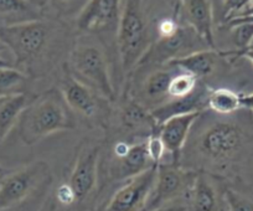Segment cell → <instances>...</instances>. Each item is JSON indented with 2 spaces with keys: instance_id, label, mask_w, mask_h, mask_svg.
<instances>
[{
  "instance_id": "6da1fadb",
  "label": "cell",
  "mask_w": 253,
  "mask_h": 211,
  "mask_svg": "<svg viewBox=\"0 0 253 211\" xmlns=\"http://www.w3.org/2000/svg\"><path fill=\"white\" fill-rule=\"evenodd\" d=\"M76 126V115L60 89L52 87L30 99L16 127L21 142L34 145L53 133L75 129Z\"/></svg>"
},
{
  "instance_id": "7a4b0ae2",
  "label": "cell",
  "mask_w": 253,
  "mask_h": 211,
  "mask_svg": "<svg viewBox=\"0 0 253 211\" xmlns=\"http://www.w3.org/2000/svg\"><path fill=\"white\" fill-rule=\"evenodd\" d=\"M117 45L124 77H129L149 50V33L140 0H124L117 28Z\"/></svg>"
},
{
  "instance_id": "3957f363",
  "label": "cell",
  "mask_w": 253,
  "mask_h": 211,
  "mask_svg": "<svg viewBox=\"0 0 253 211\" xmlns=\"http://www.w3.org/2000/svg\"><path fill=\"white\" fill-rule=\"evenodd\" d=\"M70 74L109 102L117 94L109 75L108 64L102 48L93 43H79L74 47L67 64Z\"/></svg>"
},
{
  "instance_id": "277c9868",
  "label": "cell",
  "mask_w": 253,
  "mask_h": 211,
  "mask_svg": "<svg viewBox=\"0 0 253 211\" xmlns=\"http://www.w3.org/2000/svg\"><path fill=\"white\" fill-rule=\"evenodd\" d=\"M51 29L45 21L26 20L0 25V42L15 57L16 66H30L47 46Z\"/></svg>"
},
{
  "instance_id": "5b68a950",
  "label": "cell",
  "mask_w": 253,
  "mask_h": 211,
  "mask_svg": "<svg viewBox=\"0 0 253 211\" xmlns=\"http://www.w3.org/2000/svg\"><path fill=\"white\" fill-rule=\"evenodd\" d=\"M50 178L48 164L42 161L5 174L0 180V211H6L23 203Z\"/></svg>"
},
{
  "instance_id": "8992f818",
  "label": "cell",
  "mask_w": 253,
  "mask_h": 211,
  "mask_svg": "<svg viewBox=\"0 0 253 211\" xmlns=\"http://www.w3.org/2000/svg\"><path fill=\"white\" fill-rule=\"evenodd\" d=\"M58 89L76 116L97 126H102L108 120L111 102L75 79L67 69Z\"/></svg>"
},
{
  "instance_id": "52a82bcc",
  "label": "cell",
  "mask_w": 253,
  "mask_h": 211,
  "mask_svg": "<svg viewBox=\"0 0 253 211\" xmlns=\"http://www.w3.org/2000/svg\"><path fill=\"white\" fill-rule=\"evenodd\" d=\"M198 171L186 170L179 164H158L154 188L143 211H153L172 203L177 198H186Z\"/></svg>"
},
{
  "instance_id": "ba28073f",
  "label": "cell",
  "mask_w": 253,
  "mask_h": 211,
  "mask_svg": "<svg viewBox=\"0 0 253 211\" xmlns=\"http://www.w3.org/2000/svg\"><path fill=\"white\" fill-rule=\"evenodd\" d=\"M242 129L228 122H216L208 126L198 139L199 153L213 163H223L235 157L242 147Z\"/></svg>"
},
{
  "instance_id": "9c48e42d",
  "label": "cell",
  "mask_w": 253,
  "mask_h": 211,
  "mask_svg": "<svg viewBox=\"0 0 253 211\" xmlns=\"http://www.w3.org/2000/svg\"><path fill=\"white\" fill-rule=\"evenodd\" d=\"M102 143L84 139L79 145L76 162L69 176V184L76 198V203L86 200L97 185L98 159Z\"/></svg>"
},
{
  "instance_id": "30bf717a",
  "label": "cell",
  "mask_w": 253,
  "mask_h": 211,
  "mask_svg": "<svg viewBox=\"0 0 253 211\" xmlns=\"http://www.w3.org/2000/svg\"><path fill=\"white\" fill-rule=\"evenodd\" d=\"M157 167L128 179L114 193L104 211H143L148 198L154 188Z\"/></svg>"
},
{
  "instance_id": "8fae6325",
  "label": "cell",
  "mask_w": 253,
  "mask_h": 211,
  "mask_svg": "<svg viewBox=\"0 0 253 211\" xmlns=\"http://www.w3.org/2000/svg\"><path fill=\"white\" fill-rule=\"evenodd\" d=\"M122 0H88L76 19L80 31L89 34L106 33L118 28Z\"/></svg>"
},
{
  "instance_id": "7c38bea8",
  "label": "cell",
  "mask_w": 253,
  "mask_h": 211,
  "mask_svg": "<svg viewBox=\"0 0 253 211\" xmlns=\"http://www.w3.org/2000/svg\"><path fill=\"white\" fill-rule=\"evenodd\" d=\"M154 167L147 149V138L140 142L119 140L114 145V163L112 176L117 180H128Z\"/></svg>"
},
{
  "instance_id": "4fadbf2b",
  "label": "cell",
  "mask_w": 253,
  "mask_h": 211,
  "mask_svg": "<svg viewBox=\"0 0 253 211\" xmlns=\"http://www.w3.org/2000/svg\"><path fill=\"white\" fill-rule=\"evenodd\" d=\"M201 112H193L181 116H175V117L165 121L158 128V135L162 139L165 150L171 155L172 164L180 163L182 148L186 143L191 127L198 121Z\"/></svg>"
},
{
  "instance_id": "5bb4252c",
  "label": "cell",
  "mask_w": 253,
  "mask_h": 211,
  "mask_svg": "<svg viewBox=\"0 0 253 211\" xmlns=\"http://www.w3.org/2000/svg\"><path fill=\"white\" fill-rule=\"evenodd\" d=\"M210 89L205 86H198L194 93L182 98H175L160 104L150 111L155 125L159 128L160 125L175 116L186 115L193 112H203L208 106V96Z\"/></svg>"
},
{
  "instance_id": "9a60e30c",
  "label": "cell",
  "mask_w": 253,
  "mask_h": 211,
  "mask_svg": "<svg viewBox=\"0 0 253 211\" xmlns=\"http://www.w3.org/2000/svg\"><path fill=\"white\" fill-rule=\"evenodd\" d=\"M184 14L189 28L206 46L216 50L210 0H184Z\"/></svg>"
},
{
  "instance_id": "2e32d148",
  "label": "cell",
  "mask_w": 253,
  "mask_h": 211,
  "mask_svg": "<svg viewBox=\"0 0 253 211\" xmlns=\"http://www.w3.org/2000/svg\"><path fill=\"white\" fill-rule=\"evenodd\" d=\"M191 34H194L191 29H185L180 26L179 30L172 36L159 39L158 42L150 46L149 50L147 51V54L140 60L138 66L149 64V62H153V64H168L171 60L182 56V51L186 50L187 47H191V41H193Z\"/></svg>"
},
{
  "instance_id": "e0dca14e",
  "label": "cell",
  "mask_w": 253,
  "mask_h": 211,
  "mask_svg": "<svg viewBox=\"0 0 253 211\" xmlns=\"http://www.w3.org/2000/svg\"><path fill=\"white\" fill-rule=\"evenodd\" d=\"M220 57L218 50H198L168 62L169 67H177L182 72L193 75L196 79H204L213 74Z\"/></svg>"
},
{
  "instance_id": "ac0fdd59",
  "label": "cell",
  "mask_w": 253,
  "mask_h": 211,
  "mask_svg": "<svg viewBox=\"0 0 253 211\" xmlns=\"http://www.w3.org/2000/svg\"><path fill=\"white\" fill-rule=\"evenodd\" d=\"M119 120L124 129L137 135L145 134L149 137L158 132V126L155 125L150 111L132 98L126 99L122 104Z\"/></svg>"
},
{
  "instance_id": "d6986e66",
  "label": "cell",
  "mask_w": 253,
  "mask_h": 211,
  "mask_svg": "<svg viewBox=\"0 0 253 211\" xmlns=\"http://www.w3.org/2000/svg\"><path fill=\"white\" fill-rule=\"evenodd\" d=\"M185 200L187 211H220L215 188L203 171H198Z\"/></svg>"
},
{
  "instance_id": "ffe728a7",
  "label": "cell",
  "mask_w": 253,
  "mask_h": 211,
  "mask_svg": "<svg viewBox=\"0 0 253 211\" xmlns=\"http://www.w3.org/2000/svg\"><path fill=\"white\" fill-rule=\"evenodd\" d=\"M30 102L26 93L0 98V145L3 144Z\"/></svg>"
},
{
  "instance_id": "44dd1931",
  "label": "cell",
  "mask_w": 253,
  "mask_h": 211,
  "mask_svg": "<svg viewBox=\"0 0 253 211\" xmlns=\"http://www.w3.org/2000/svg\"><path fill=\"white\" fill-rule=\"evenodd\" d=\"M208 107L218 115H231L241 106V94L230 88L210 89L208 96Z\"/></svg>"
},
{
  "instance_id": "7402d4cb",
  "label": "cell",
  "mask_w": 253,
  "mask_h": 211,
  "mask_svg": "<svg viewBox=\"0 0 253 211\" xmlns=\"http://www.w3.org/2000/svg\"><path fill=\"white\" fill-rule=\"evenodd\" d=\"M29 76L18 67L0 69V98L26 93Z\"/></svg>"
},
{
  "instance_id": "603a6c76",
  "label": "cell",
  "mask_w": 253,
  "mask_h": 211,
  "mask_svg": "<svg viewBox=\"0 0 253 211\" xmlns=\"http://www.w3.org/2000/svg\"><path fill=\"white\" fill-rule=\"evenodd\" d=\"M174 75L169 70H157L145 80L144 93L150 99L163 98L168 96V88Z\"/></svg>"
},
{
  "instance_id": "cb8c5ba5",
  "label": "cell",
  "mask_w": 253,
  "mask_h": 211,
  "mask_svg": "<svg viewBox=\"0 0 253 211\" xmlns=\"http://www.w3.org/2000/svg\"><path fill=\"white\" fill-rule=\"evenodd\" d=\"M1 18H24V20H35L36 11L33 3L28 0H0Z\"/></svg>"
},
{
  "instance_id": "d4e9b609",
  "label": "cell",
  "mask_w": 253,
  "mask_h": 211,
  "mask_svg": "<svg viewBox=\"0 0 253 211\" xmlns=\"http://www.w3.org/2000/svg\"><path fill=\"white\" fill-rule=\"evenodd\" d=\"M199 86V79L187 72L174 75L168 88V97L171 99L187 97L195 92Z\"/></svg>"
},
{
  "instance_id": "484cf974",
  "label": "cell",
  "mask_w": 253,
  "mask_h": 211,
  "mask_svg": "<svg viewBox=\"0 0 253 211\" xmlns=\"http://www.w3.org/2000/svg\"><path fill=\"white\" fill-rule=\"evenodd\" d=\"M232 29L233 40H235L237 50H246L250 47L253 40V23L252 21H243L230 25Z\"/></svg>"
},
{
  "instance_id": "4316f807",
  "label": "cell",
  "mask_w": 253,
  "mask_h": 211,
  "mask_svg": "<svg viewBox=\"0 0 253 211\" xmlns=\"http://www.w3.org/2000/svg\"><path fill=\"white\" fill-rule=\"evenodd\" d=\"M223 199L228 211H253V201L233 189H225Z\"/></svg>"
},
{
  "instance_id": "83f0119b",
  "label": "cell",
  "mask_w": 253,
  "mask_h": 211,
  "mask_svg": "<svg viewBox=\"0 0 253 211\" xmlns=\"http://www.w3.org/2000/svg\"><path fill=\"white\" fill-rule=\"evenodd\" d=\"M147 149L148 154H149L150 161L153 162L154 166H158L162 162L163 157H164V153L167 152L165 150L164 144H163L162 139L158 135V133H153L149 137L147 138Z\"/></svg>"
},
{
  "instance_id": "f1b7e54d",
  "label": "cell",
  "mask_w": 253,
  "mask_h": 211,
  "mask_svg": "<svg viewBox=\"0 0 253 211\" xmlns=\"http://www.w3.org/2000/svg\"><path fill=\"white\" fill-rule=\"evenodd\" d=\"M52 6L62 13H72V11H81L88 0H48Z\"/></svg>"
},
{
  "instance_id": "f546056e",
  "label": "cell",
  "mask_w": 253,
  "mask_h": 211,
  "mask_svg": "<svg viewBox=\"0 0 253 211\" xmlns=\"http://www.w3.org/2000/svg\"><path fill=\"white\" fill-rule=\"evenodd\" d=\"M179 29H180V25L175 18L162 19V20L157 24V31H158V35H159V39L172 36L177 30H179Z\"/></svg>"
},
{
  "instance_id": "4dcf8cb0",
  "label": "cell",
  "mask_w": 253,
  "mask_h": 211,
  "mask_svg": "<svg viewBox=\"0 0 253 211\" xmlns=\"http://www.w3.org/2000/svg\"><path fill=\"white\" fill-rule=\"evenodd\" d=\"M53 194H55V198L57 200L58 205L70 206L72 204H76V198H75L74 191H72L71 186L67 183L61 184Z\"/></svg>"
},
{
  "instance_id": "1f68e13d",
  "label": "cell",
  "mask_w": 253,
  "mask_h": 211,
  "mask_svg": "<svg viewBox=\"0 0 253 211\" xmlns=\"http://www.w3.org/2000/svg\"><path fill=\"white\" fill-rule=\"evenodd\" d=\"M248 1L250 0H223V14H225V18L227 20L232 18L235 14H237L241 9L247 5Z\"/></svg>"
},
{
  "instance_id": "d6a6232c",
  "label": "cell",
  "mask_w": 253,
  "mask_h": 211,
  "mask_svg": "<svg viewBox=\"0 0 253 211\" xmlns=\"http://www.w3.org/2000/svg\"><path fill=\"white\" fill-rule=\"evenodd\" d=\"M220 55L222 57H232V59H238V57H246L253 64V48H246V50H233V51H220Z\"/></svg>"
},
{
  "instance_id": "836d02e7",
  "label": "cell",
  "mask_w": 253,
  "mask_h": 211,
  "mask_svg": "<svg viewBox=\"0 0 253 211\" xmlns=\"http://www.w3.org/2000/svg\"><path fill=\"white\" fill-rule=\"evenodd\" d=\"M39 211H58V203L55 198V194H50L43 201L42 206Z\"/></svg>"
},
{
  "instance_id": "e575fe53",
  "label": "cell",
  "mask_w": 253,
  "mask_h": 211,
  "mask_svg": "<svg viewBox=\"0 0 253 211\" xmlns=\"http://www.w3.org/2000/svg\"><path fill=\"white\" fill-rule=\"evenodd\" d=\"M241 106L246 110L253 111V92L247 94H241Z\"/></svg>"
},
{
  "instance_id": "d590c367",
  "label": "cell",
  "mask_w": 253,
  "mask_h": 211,
  "mask_svg": "<svg viewBox=\"0 0 253 211\" xmlns=\"http://www.w3.org/2000/svg\"><path fill=\"white\" fill-rule=\"evenodd\" d=\"M153 211H187L186 205L185 204H169V205H165L163 208L157 209V210Z\"/></svg>"
},
{
  "instance_id": "8d00e7d4",
  "label": "cell",
  "mask_w": 253,
  "mask_h": 211,
  "mask_svg": "<svg viewBox=\"0 0 253 211\" xmlns=\"http://www.w3.org/2000/svg\"><path fill=\"white\" fill-rule=\"evenodd\" d=\"M6 67H16L15 65L11 64L10 61H8L6 59H4V57L0 56V69H6Z\"/></svg>"
},
{
  "instance_id": "74e56055",
  "label": "cell",
  "mask_w": 253,
  "mask_h": 211,
  "mask_svg": "<svg viewBox=\"0 0 253 211\" xmlns=\"http://www.w3.org/2000/svg\"><path fill=\"white\" fill-rule=\"evenodd\" d=\"M6 50H8V48H6V46L4 45V43L0 42V54H1V52H4V51H6Z\"/></svg>"
},
{
  "instance_id": "f35d334b",
  "label": "cell",
  "mask_w": 253,
  "mask_h": 211,
  "mask_svg": "<svg viewBox=\"0 0 253 211\" xmlns=\"http://www.w3.org/2000/svg\"><path fill=\"white\" fill-rule=\"evenodd\" d=\"M5 174V169L3 168V167L0 166V175H4Z\"/></svg>"
},
{
  "instance_id": "ab89813d",
  "label": "cell",
  "mask_w": 253,
  "mask_h": 211,
  "mask_svg": "<svg viewBox=\"0 0 253 211\" xmlns=\"http://www.w3.org/2000/svg\"><path fill=\"white\" fill-rule=\"evenodd\" d=\"M248 48H253V40H252V42H251V45H250V47Z\"/></svg>"
},
{
  "instance_id": "60d3db41",
  "label": "cell",
  "mask_w": 253,
  "mask_h": 211,
  "mask_svg": "<svg viewBox=\"0 0 253 211\" xmlns=\"http://www.w3.org/2000/svg\"><path fill=\"white\" fill-rule=\"evenodd\" d=\"M28 1H30V3H33V0H28Z\"/></svg>"
}]
</instances>
